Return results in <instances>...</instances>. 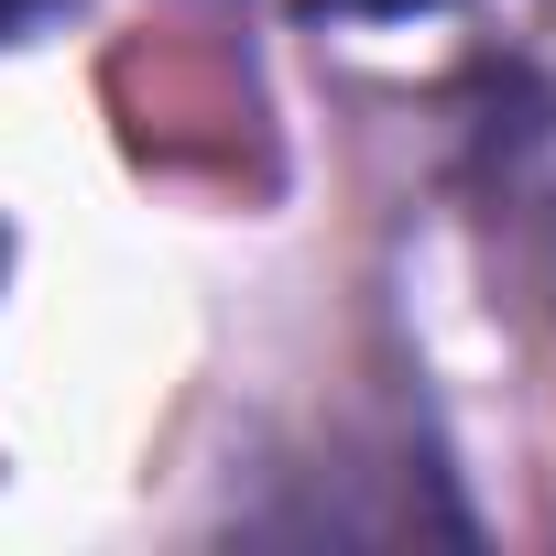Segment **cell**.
Listing matches in <instances>:
<instances>
[{
    "instance_id": "6da1fadb",
    "label": "cell",
    "mask_w": 556,
    "mask_h": 556,
    "mask_svg": "<svg viewBox=\"0 0 556 556\" xmlns=\"http://www.w3.org/2000/svg\"><path fill=\"white\" fill-rule=\"evenodd\" d=\"M306 12H415V0H306Z\"/></svg>"
},
{
    "instance_id": "7a4b0ae2",
    "label": "cell",
    "mask_w": 556,
    "mask_h": 556,
    "mask_svg": "<svg viewBox=\"0 0 556 556\" xmlns=\"http://www.w3.org/2000/svg\"><path fill=\"white\" fill-rule=\"evenodd\" d=\"M34 12H45V0H0V34H23V23H34Z\"/></svg>"
}]
</instances>
